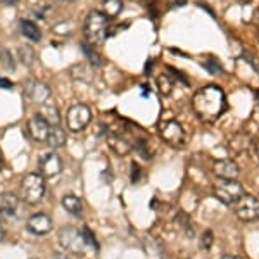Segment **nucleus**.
I'll return each mask as SVG.
<instances>
[{
    "instance_id": "nucleus-19",
    "label": "nucleus",
    "mask_w": 259,
    "mask_h": 259,
    "mask_svg": "<svg viewBox=\"0 0 259 259\" xmlns=\"http://www.w3.org/2000/svg\"><path fill=\"white\" fill-rule=\"evenodd\" d=\"M62 207L66 211L71 212L73 216H81L83 214V204H81V199L76 197V195H64L62 197Z\"/></svg>"
},
{
    "instance_id": "nucleus-32",
    "label": "nucleus",
    "mask_w": 259,
    "mask_h": 259,
    "mask_svg": "<svg viewBox=\"0 0 259 259\" xmlns=\"http://www.w3.org/2000/svg\"><path fill=\"white\" fill-rule=\"evenodd\" d=\"M254 23H256L257 24V26H259V7H257V9H256V12H254Z\"/></svg>"
},
{
    "instance_id": "nucleus-17",
    "label": "nucleus",
    "mask_w": 259,
    "mask_h": 259,
    "mask_svg": "<svg viewBox=\"0 0 259 259\" xmlns=\"http://www.w3.org/2000/svg\"><path fill=\"white\" fill-rule=\"evenodd\" d=\"M19 28H21V33H23L24 36H26L28 40L31 41H40L41 40V31L40 28L36 26L33 21L30 19H21L19 21Z\"/></svg>"
},
{
    "instance_id": "nucleus-3",
    "label": "nucleus",
    "mask_w": 259,
    "mask_h": 259,
    "mask_svg": "<svg viewBox=\"0 0 259 259\" xmlns=\"http://www.w3.org/2000/svg\"><path fill=\"white\" fill-rule=\"evenodd\" d=\"M45 194V178L41 173H28L21 182V197L28 204L40 202Z\"/></svg>"
},
{
    "instance_id": "nucleus-20",
    "label": "nucleus",
    "mask_w": 259,
    "mask_h": 259,
    "mask_svg": "<svg viewBox=\"0 0 259 259\" xmlns=\"http://www.w3.org/2000/svg\"><path fill=\"white\" fill-rule=\"evenodd\" d=\"M157 87L162 95H171V92L175 89V81L169 74H159L157 76Z\"/></svg>"
},
{
    "instance_id": "nucleus-41",
    "label": "nucleus",
    "mask_w": 259,
    "mask_h": 259,
    "mask_svg": "<svg viewBox=\"0 0 259 259\" xmlns=\"http://www.w3.org/2000/svg\"><path fill=\"white\" fill-rule=\"evenodd\" d=\"M257 38H259V31H257Z\"/></svg>"
},
{
    "instance_id": "nucleus-7",
    "label": "nucleus",
    "mask_w": 259,
    "mask_h": 259,
    "mask_svg": "<svg viewBox=\"0 0 259 259\" xmlns=\"http://www.w3.org/2000/svg\"><path fill=\"white\" fill-rule=\"evenodd\" d=\"M159 135L171 147H182L185 144V130L175 119H168L161 124Z\"/></svg>"
},
{
    "instance_id": "nucleus-39",
    "label": "nucleus",
    "mask_w": 259,
    "mask_h": 259,
    "mask_svg": "<svg viewBox=\"0 0 259 259\" xmlns=\"http://www.w3.org/2000/svg\"><path fill=\"white\" fill-rule=\"evenodd\" d=\"M256 97H257V102H259V90H256Z\"/></svg>"
},
{
    "instance_id": "nucleus-38",
    "label": "nucleus",
    "mask_w": 259,
    "mask_h": 259,
    "mask_svg": "<svg viewBox=\"0 0 259 259\" xmlns=\"http://www.w3.org/2000/svg\"><path fill=\"white\" fill-rule=\"evenodd\" d=\"M185 2H187V0H177L178 6H182V4H185Z\"/></svg>"
},
{
    "instance_id": "nucleus-26",
    "label": "nucleus",
    "mask_w": 259,
    "mask_h": 259,
    "mask_svg": "<svg viewBox=\"0 0 259 259\" xmlns=\"http://www.w3.org/2000/svg\"><path fill=\"white\" fill-rule=\"evenodd\" d=\"M212 239H214V237H212V233L209 232V230H207V232H204L202 233V237H200V247L202 249H211V245H212Z\"/></svg>"
},
{
    "instance_id": "nucleus-35",
    "label": "nucleus",
    "mask_w": 259,
    "mask_h": 259,
    "mask_svg": "<svg viewBox=\"0 0 259 259\" xmlns=\"http://www.w3.org/2000/svg\"><path fill=\"white\" fill-rule=\"evenodd\" d=\"M221 259H240V257H237V256H223Z\"/></svg>"
},
{
    "instance_id": "nucleus-22",
    "label": "nucleus",
    "mask_w": 259,
    "mask_h": 259,
    "mask_svg": "<svg viewBox=\"0 0 259 259\" xmlns=\"http://www.w3.org/2000/svg\"><path fill=\"white\" fill-rule=\"evenodd\" d=\"M202 66H204V69L209 71V73L214 74V76H218V74L223 73V66H221V62L218 59H214V57L202 61Z\"/></svg>"
},
{
    "instance_id": "nucleus-33",
    "label": "nucleus",
    "mask_w": 259,
    "mask_h": 259,
    "mask_svg": "<svg viewBox=\"0 0 259 259\" xmlns=\"http://www.w3.org/2000/svg\"><path fill=\"white\" fill-rule=\"evenodd\" d=\"M4 237V223H2V220H0V239Z\"/></svg>"
},
{
    "instance_id": "nucleus-29",
    "label": "nucleus",
    "mask_w": 259,
    "mask_h": 259,
    "mask_svg": "<svg viewBox=\"0 0 259 259\" xmlns=\"http://www.w3.org/2000/svg\"><path fill=\"white\" fill-rule=\"evenodd\" d=\"M140 175H142L140 166L137 164V162H133V164H132V183H139Z\"/></svg>"
},
{
    "instance_id": "nucleus-37",
    "label": "nucleus",
    "mask_w": 259,
    "mask_h": 259,
    "mask_svg": "<svg viewBox=\"0 0 259 259\" xmlns=\"http://www.w3.org/2000/svg\"><path fill=\"white\" fill-rule=\"evenodd\" d=\"M235 2H239V4H249L250 0H235Z\"/></svg>"
},
{
    "instance_id": "nucleus-27",
    "label": "nucleus",
    "mask_w": 259,
    "mask_h": 259,
    "mask_svg": "<svg viewBox=\"0 0 259 259\" xmlns=\"http://www.w3.org/2000/svg\"><path fill=\"white\" fill-rule=\"evenodd\" d=\"M135 149L142 154V157H144V159H150V154L147 150V142H145V140H139V144H135Z\"/></svg>"
},
{
    "instance_id": "nucleus-12",
    "label": "nucleus",
    "mask_w": 259,
    "mask_h": 259,
    "mask_svg": "<svg viewBox=\"0 0 259 259\" xmlns=\"http://www.w3.org/2000/svg\"><path fill=\"white\" fill-rule=\"evenodd\" d=\"M28 230L35 235H45L52 230V218L49 214H44V212H38V214H33L30 220H28Z\"/></svg>"
},
{
    "instance_id": "nucleus-31",
    "label": "nucleus",
    "mask_w": 259,
    "mask_h": 259,
    "mask_svg": "<svg viewBox=\"0 0 259 259\" xmlns=\"http://www.w3.org/2000/svg\"><path fill=\"white\" fill-rule=\"evenodd\" d=\"M254 156H256V159L259 162V139L256 140V144H254Z\"/></svg>"
},
{
    "instance_id": "nucleus-16",
    "label": "nucleus",
    "mask_w": 259,
    "mask_h": 259,
    "mask_svg": "<svg viewBox=\"0 0 259 259\" xmlns=\"http://www.w3.org/2000/svg\"><path fill=\"white\" fill-rule=\"evenodd\" d=\"M40 116L47 121L50 126H57V124H61L59 109H57V106L52 102V100H47L45 104H41V106H40Z\"/></svg>"
},
{
    "instance_id": "nucleus-8",
    "label": "nucleus",
    "mask_w": 259,
    "mask_h": 259,
    "mask_svg": "<svg viewBox=\"0 0 259 259\" xmlns=\"http://www.w3.org/2000/svg\"><path fill=\"white\" fill-rule=\"evenodd\" d=\"M59 240L62 247L71 250V252H81L83 247L87 245L85 240H83L81 230H76L73 227L62 228L59 232Z\"/></svg>"
},
{
    "instance_id": "nucleus-24",
    "label": "nucleus",
    "mask_w": 259,
    "mask_h": 259,
    "mask_svg": "<svg viewBox=\"0 0 259 259\" xmlns=\"http://www.w3.org/2000/svg\"><path fill=\"white\" fill-rule=\"evenodd\" d=\"M19 59L23 64L26 66H31L33 61H35V50H33L31 47H28V45H24V47L19 49Z\"/></svg>"
},
{
    "instance_id": "nucleus-5",
    "label": "nucleus",
    "mask_w": 259,
    "mask_h": 259,
    "mask_svg": "<svg viewBox=\"0 0 259 259\" xmlns=\"http://www.w3.org/2000/svg\"><path fill=\"white\" fill-rule=\"evenodd\" d=\"M233 207H235V216L240 221L250 223V221H256L259 218V200L254 195L244 194L233 204Z\"/></svg>"
},
{
    "instance_id": "nucleus-10",
    "label": "nucleus",
    "mask_w": 259,
    "mask_h": 259,
    "mask_svg": "<svg viewBox=\"0 0 259 259\" xmlns=\"http://www.w3.org/2000/svg\"><path fill=\"white\" fill-rule=\"evenodd\" d=\"M26 95L33 100V102H36L38 106H41V104H45L47 100H50V89L44 81L31 80L26 83Z\"/></svg>"
},
{
    "instance_id": "nucleus-18",
    "label": "nucleus",
    "mask_w": 259,
    "mask_h": 259,
    "mask_svg": "<svg viewBox=\"0 0 259 259\" xmlns=\"http://www.w3.org/2000/svg\"><path fill=\"white\" fill-rule=\"evenodd\" d=\"M47 144L52 149H59L66 144V132L61 128V124H57V126H50Z\"/></svg>"
},
{
    "instance_id": "nucleus-6",
    "label": "nucleus",
    "mask_w": 259,
    "mask_h": 259,
    "mask_svg": "<svg viewBox=\"0 0 259 259\" xmlns=\"http://www.w3.org/2000/svg\"><path fill=\"white\" fill-rule=\"evenodd\" d=\"M92 119V111L85 104H73L66 116V123H68V130L71 132H81L87 128V124Z\"/></svg>"
},
{
    "instance_id": "nucleus-4",
    "label": "nucleus",
    "mask_w": 259,
    "mask_h": 259,
    "mask_svg": "<svg viewBox=\"0 0 259 259\" xmlns=\"http://www.w3.org/2000/svg\"><path fill=\"white\" fill-rule=\"evenodd\" d=\"M212 192H214V197L220 202L227 204V206H233L244 195V187L237 180H220V182H216Z\"/></svg>"
},
{
    "instance_id": "nucleus-2",
    "label": "nucleus",
    "mask_w": 259,
    "mask_h": 259,
    "mask_svg": "<svg viewBox=\"0 0 259 259\" xmlns=\"http://www.w3.org/2000/svg\"><path fill=\"white\" fill-rule=\"evenodd\" d=\"M83 33H85L87 44L92 47L102 45L109 33V18L100 11H92L83 24Z\"/></svg>"
},
{
    "instance_id": "nucleus-15",
    "label": "nucleus",
    "mask_w": 259,
    "mask_h": 259,
    "mask_svg": "<svg viewBox=\"0 0 259 259\" xmlns=\"http://www.w3.org/2000/svg\"><path fill=\"white\" fill-rule=\"evenodd\" d=\"M19 206V199L11 192L0 194V214L2 216H16Z\"/></svg>"
},
{
    "instance_id": "nucleus-21",
    "label": "nucleus",
    "mask_w": 259,
    "mask_h": 259,
    "mask_svg": "<svg viewBox=\"0 0 259 259\" xmlns=\"http://www.w3.org/2000/svg\"><path fill=\"white\" fill-rule=\"evenodd\" d=\"M121 9H123V2L121 0H106V12L104 14L107 18H114V16L119 14Z\"/></svg>"
},
{
    "instance_id": "nucleus-11",
    "label": "nucleus",
    "mask_w": 259,
    "mask_h": 259,
    "mask_svg": "<svg viewBox=\"0 0 259 259\" xmlns=\"http://www.w3.org/2000/svg\"><path fill=\"white\" fill-rule=\"evenodd\" d=\"M49 130H50V124L41 118L40 114L33 116V118L28 121V133H30V137L35 142H47Z\"/></svg>"
},
{
    "instance_id": "nucleus-40",
    "label": "nucleus",
    "mask_w": 259,
    "mask_h": 259,
    "mask_svg": "<svg viewBox=\"0 0 259 259\" xmlns=\"http://www.w3.org/2000/svg\"><path fill=\"white\" fill-rule=\"evenodd\" d=\"M62 2H71V0H62Z\"/></svg>"
},
{
    "instance_id": "nucleus-30",
    "label": "nucleus",
    "mask_w": 259,
    "mask_h": 259,
    "mask_svg": "<svg viewBox=\"0 0 259 259\" xmlns=\"http://www.w3.org/2000/svg\"><path fill=\"white\" fill-rule=\"evenodd\" d=\"M12 81L11 80H6V78H0V89H6V90H11L12 89Z\"/></svg>"
},
{
    "instance_id": "nucleus-13",
    "label": "nucleus",
    "mask_w": 259,
    "mask_h": 259,
    "mask_svg": "<svg viewBox=\"0 0 259 259\" xmlns=\"http://www.w3.org/2000/svg\"><path fill=\"white\" fill-rule=\"evenodd\" d=\"M107 145H109V149L112 152L118 154L121 157L130 154V150L133 149L132 142L124 135H121V133H109V137H107Z\"/></svg>"
},
{
    "instance_id": "nucleus-34",
    "label": "nucleus",
    "mask_w": 259,
    "mask_h": 259,
    "mask_svg": "<svg viewBox=\"0 0 259 259\" xmlns=\"http://www.w3.org/2000/svg\"><path fill=\"white\" fill-rule=\"evenodd\" d=\"M0 2H4V4H11V6H12V4H16V2H18V0H0Z\"/></svg>"
},
{
    "instance_id": "nucleus-9",
    "label": "nucleus",
    "mask_w": 259,
    "mask_h": 259,
    "mask_svg": "<svg viewBox=\"0 0 259 259\" xmlns=\"http://www.w3.org/2000/svg\"><path fill=\"white\" fill-rule=\"evenodd\" d=\"M212 171H214V175L220 180H237L240 175L239 164L232 159L214 161V164H212Z\"/></svg>"
},
{
    "instance_id": "nucleus-36",
    "label": "nucleus",
    "mask_w": 259,
    "mask_h": 259,
    "mask_svg": "<svg viewBox=\"0 0 259 259\" xmlns=\"http://www.w3.org/2000/svg\"><path fill=\"white\" fill-rule=\"evenodd\" d=\"M4 168V159H2V154H0V171Z\"/></svg>"
},
{
    "instance_id": "nucleus-23",
    "label": "nucleus",
    "mask_w": 259,
    "mask_h": 259,
    "mask_svg": "<svg viewBox=\"0 0 259 259\" xmlns=\"http://www.w3.org/2000/svg\"><path fill=\"white\" fill-rule=\"evenodd\" d=\"M81 47H83V54H85V56L89 57V61L92 62V64H95V66H100V64H102V57H100L99 54L95 52V49L92 47V45H89V44L85 41V44H83Z\"/></svg>"
},
{
    "instance_id": "nucleus-14",
    "label": "nucleus",
    "mask_w": 259,
    "mask_h": 259,
    "mask_svg": "<svg viewBox=\"0 0 259 259\" xmlns=\"http://www.w3.org/2000/svg\"><path fill=\"white\" fill-rule=\"evenodd\" d=\"M40 171L44 177H57V175L62 171V162L59 159V156L54 152L47 154V156H44V159H41L40 162Z\"/></svg>"
},
{
    "instance_id": "nucleus-25",
    "label": "nucleus",
    "mask_w": 259,
    "mask_h": 259,
    "mask_svg": "<svg viewBox=\"0 0 259 259\" xmlns=\"http://www.w3.org/2000/svg\"><path fill=\"white\" fill-rule=\"evenodd\" d=\"M81 235H83V240H85L87 245H92V247H95L97 245V242H95V235L90 232V228H81Z\"/></svg>"
},
{
    "instance_id": "nucleus-28",
    "label": "nucleus",
    "mask_w": 259,
    "mask_h": 259,
    "mask_svg": "<svg viewBox=\"0 0 259 259\" xmlns=\"http://www.w3.org/2000/svg\"><path fill=\"white\" fill-rule=\"evenodd\" d=\"M2 64L6 66L7 69H14V61H12L11 52H7V50H4L2 52Z\"/></svg>"
},
{
    "instance_id": "nucleus-42",
    "label": "nucleus",
    "mask_w": 259,
    "mask_h": 259,
    "mask_svg": "<svg viewBox=\"0 0 259 259\" xmlns=\"http://www.w3.org/2000/svg\"><path fill=\"white\" fill-rule=\"evenodd\" d=\"M33 259H35V257H33Z\"/></svg>"
},
{
    "instance_id": "nucleus-1",
    "label": "nucleus",
    "mask_w": 259,
    "mask_h": 259,
    "mask_svg": "<svg viewBox=\"0 0 259 259\" xmlns=\"http://www.w3.org/2000/svg\"><path fill=\"white\" fill-rule=\"evenodd\" d=\"M192 109L206 123H212L227 111V97L225 92L216 85L202 87L195 92L192 99Z\"/></svg>"
}]
</instances>
